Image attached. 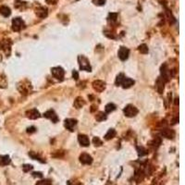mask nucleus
I'll return each mask as SVG.
<instances>
[{
    "mask_svg": "<svg viewBox=\"0 0 185 185\" xmlns=\"http://www.w3.org/2000/svg\"><path fill=\"white\" fill-rule=\"evenodd\" d=\"M93 144L95 146H101L103 143H102V141L98 137H94V139H93Z\"/></svg>",
    "mask_w": 185,
    "mask_h": 185,
    "instance_id": "7c9ffc66",
    "label": "nucleus"
},
{
    "mask_svg": "<svg viewBox=\"0 0 185 185\" xmlns=\"http://www.w3.org/2000/svg\"><path fill=\"white\" fill-rule=\"evenodd\" d=\"M92 85H93L94 90L96 92H99V93L103 92L105 89V83L103 81H99V80L94 81Z\"/></svg>",
    "mask_w": 185,
    "mask_h": 185,
    "instance_id": "0eeeda50",
    "label": "nucleus"
},
{
    "mask_svg": "<svg viewBox=\"0 0 185 185\" xmlns=\"http://www.w3.org/2000/svg\"><path fill=\"white\" fill-rule=\"evenodd\" d=\"M115 109H116V105H114V104H112V103L108 104L107 105H105V112H107V113H111Z\"/></svg>",
    "mask_w": 185,
    "mask_h": 185,
    "instance_id": "b1692460",
    "label": "nucleus"
},
{
    "mask_svg": "<svg viewBox=\"0 0 185 185\" xmlns=\"http://www.w3.org/2000/svg\"><path fill=\"white\" fill-rule=\"evenodd\" d=\"M33 169V167L32 165H28V164H25L22 166V170L24 172H29L30 170H32Z\"/></svg>",
    "mask_w": 185,
    "mask_h": 185,
    "instance_id": "2f4dec72",
    "label": "nucleus"
},
{
    "mask_svg": "<svg viewBox=\"0 0 185 185\" xmlns=\"http://www.w3.org/2000/svg\"><path fill=\"white\" fill-rule=\"evenodd\" d=\"M18 89L19 91L23 94H27L31 92L32 90V85L30 83H28L27 81H23V82H21L20 84L18 85Z\"/></svg>",
    "mask_w": 185,
    "mask_h": 185,
    "instance_id": "20e7f679",
    "label": "nucleus"
},
{
    "mask_svg": "<svg viewBox=\"0 0 185 185\" xmlns=\"http://www.w3.org/2000/svg\"><path fill=\"white\" fill-rule=\"evenodd\" d=\"M134 84V81L133 80V79H130V78H124V80H123L121 85L122 87L124 88V89H128V88L131 87Z\"/></svg>",
    "mask_w": 185,
    "mask_h": 185,
    "instance_id": "a211bd4d",
    "label": "nucleus"
},
{
    "mask_svg": "<svg viewBox=\"0 0 185 185\" xmlns=\"http://www.w3.org/2000/svg\"><path fill=\"white\" fill-rule=\"evenodd\" d=\"M164 84H165V82L162 80L161 78H158L157 82H156V89H157V92L159 94H162L163 91H164Z\"/></svg>",
    "mask_w": 185,
    "mask_h": 185,
    "instance_id": "aec40b11",
    "label": "nucleus"
},
{
    "mask_svg": "<svg viewBox=\"0 0 185 185\" xmlns=\"http://www.w3.org/2000/svg\"><path fill=\"white\" fill-rule=\"evenodd\" d=\"M35 13H36V15L39 17V18H42V19H43V18L47 17V8L46 7H37L36 10H35Z\"/></svg>",
    "mask_w": 185,
    "mask_h": 185,
    "instance_id": "2eb2a0df",
    "label": "nucleus"
},
{
    "mask_svg": "<svg viewBox=\"0 0 185 185\" xmlns=\"http://www.w3.org/2000/svg\"><path fill=\"white\" fill-rule=\"evenodd\" d=\"M137 151H138V155H139V156H143L148 154V151L146 150V149H144V147H142V146H141V147L138 146V147H137Z\"/></svg>",
    "mask_w": 185,
    "mask_h": 185,
    "instance_id": "bb28decb",
    "label": "nucleus"
},
{
    "mask_svg": "<svg viewBox=\"0 0 185 185\" xmlns=\"http://www.w3.org/2000/svg\"><path fill=\"white\" fill-rule=\"evenodd\" d=\"M78 62H79V65H80L81 69L86 70V71H91L92 70L89 60H88L84 56H79L78 57Z\"/></svg>",
    "mask_w": 185,
    "mask_h": 185,
    "instance_id": "f257e3e1",
    "label": "nucleus"
},
{
    "mask_svg": "<svg viewBox=\"0 0 185 185\" xmlns=\"http://www.w3.org/2000/svg\"><path fill=\"white\" fill-rule=\"evenodd\" d=\"M95 119L97 120V121L105 120V119H107V115H105V113H104V112H98L95 115Z\"/></svg>",
    "mask_w": 185,
    "mask_h": 185,
    "instance_id": "5701e85b",
    "label": "nucleus"
},
{
    "mask_svg": "<svg viewBox=\"0 0 185 185\" xmlns=\"http://www.w3.org/2000/svg\"><path fill=\"white\" fill-rule=\"evenodd\" d=\"M123 112H124L125 116L128 117V118H133L135 117L137 114H138V109L137 108H135L134 105H128L125 107V108L123 109Z\"/></svg>",
    "mask_w": 185,
    "mask_h": 185,
    "instance_id": "f03ea898",
    "label": "nucleus"
},
{
    "mask_svg": "<svg viewBox=\"0 0 185 185\" xmlns=\"http://www.w3.org/2000/svg\"><path fill=\"white\" fill-rule=\"evenodd\" d=\"M168 72H169V69H168V68H167V65L166 64L162 65V67H161V75H162V77H161V79L165 83L168 82L169 78H170V76L168 75Z\"/></svg>",
    "mask_w": 185,
    "mask_h": 185,
    "instance_id": "f3484780",
    "label": "nucleus"
},
{
    "mask_svg": "<svg viewBox=\"0 0 185 185\" xmlns=\"http://www.w3.org/2000/svg\"><path fill=\"white\" fill-rule=\"evenodd\" d=\"M26 117L31 119H36L41 117V114L37 109L33 108V109H30L28 111H26Z\"/></svg>",
    "mask_w": 185,
    "mask_h": 185,
    "instance_id": "9d476101",
    "label": "nucleus"
},
{
    "mask_svg": "<svg viewBox=\"0 0 185 185\" xmlns=\"http://www.w3.org/2000/svg\"><path fill=\"white\" fill-rule=\"evenodd\" d=\"M29 156L32 158V159H35V160H39L40 162H42V163H43L45 162V160H42V158L37 155V154H35L34 152H30L29 153Z\"/></svg>",
    "mask_w": 185,
    "mask_h": 185,
    "instance_id": "c85d7f7f",
    "label": "nucleus"
},
{
    "mask_svg": "<svg viewBox=\"0 0 185 185\" xmlns=\"http://www.w3.org/2000/svg\"><path fill=\"white\" fill-rule=\"evenodd\" d=\"M93 1H94V3L95 5L102 6V5H104V4H105V0H93Z\"/></svg>",
    "mask_w": 185,
    "mask_h": 185,
    "instance_id": "72a5a7b5",
    "label": "nucleus"
},
{
    "mask_svg": "<svg viewBox=\"0 0 185 185\" xmlns=\"http://www.w3.org/2000/svg\"><path fill=\"white\" fill-rule=\"evenodd\" d=\"M51 72H52L53 76H54L55 78H57V80H60V81H62V80H63L65 71H64V69H63L62 68H61V67H55V68H52Z\"/></svg>",
    "mask_w": 185,
    "mask_h": 185,
    "instance_id": "423d86ee",
    "label": "nucleus"
},
{
    "mask_svg": "<svg viewBox=\"0 0 185 185\" xmlns=\"http://www.w3.org/2000/svg\"><path fill=\"white\" fill-rule=\"evenodd\" d=\"M117 18H118V15H117L116 13H110V14H109V20H111L112 21H116V20H117Z\"/></svg>",
    "mask_w": 185,
    "mask_h": 185,
    "instance_id": "473e14b6",
    "label": "nucleus"
},
{
    "mask_svg": "<svg viewBox=\"0 0 185 185\" xmlns=\"http://www.w3.org/2000/svg\"><path fill=\"white\" fill-rule=\"evenodd\" d=\"M72 77H73V79H75V80H78L79 79V73L77 70H73L72 71Z\"/></svg>",
    "mask_w": 185,
    "mask_h": 185,
    "instance_id": "c9c22d12",
    "label": "nucleus"
},
{
    "mask_svg": "<svg viewBox=\"0 0 185 185\" xmlns=\"http://www.w3.org/2000/svg\"><path fill=\"white\" fill-rule=\"evenodd\" d=\"M78 141H79V143H80V144L83 147H87V146H89L90 144V140L89 138H88L86 135L84 134H80L78 136Z\"/></svg>",
    "mask_w": 185,
    "mask_h": 185,
    "instance_id": "ddd939ff",
    "label": "nucleus"
},
{
    "mask_svg": "<svg viewBox=\"0 0 185 185\" xmlns=\"http://www.w3.org/2000/svg\"><path fill=\"white\" fill-rule=\"evenodd\" d=\"M35 130H36V129H35V127H30V128H28V129H27V133L31 134V133H35Z\"/></svg>",
    "mask_w": 185,
    "mask_h": 185,
    "instance_id": "f704fd0d",
    "label": "nucleus"
},
{
    "mask_svg": "<svg viewBox=\"0 0 185 185\" xmlns=\"http://www.w3.org/2000/svg\"><path fill=\"white\" fill-rule=\"evenodd\" d=\"M73 105H74V108L76 109H80L85 105V100L83 97H81V96H78V97L74 100Z\"/></svg>",
    "mask_w": 185,
    "mask_h": 185,
    "instance_id": "dca6fc26",
    "label": "nucleus"
},
{
    "mask_svg": "<svg viewBox=\"0 0 185 185\" xmlns=\"http://www.w3.org/2000/svg\"><path fill=\"white\" fill-rule=\"evenodd\" d=\"M43 117L46 118V119H50V120H52V122H54V123H57V122L58 121L57 115L55 113V111H54V110H52V109L46 111L45 114H43Z\"/></svg>",
    "mask_w": 185,
    "mask_h": 185,
    "instance_id": "9b49d317",
    "label": "nucleus"
},
{
    "mask_svg": "<svg viewBox=\"0 0 185 185\" xmlns=\"http://www.w3.org/2000/svg\"><path fill=\"white\" fill-rule=\"evenodd\" d=\"M124 78H125V76H124V74H123V73L119 74L117 76V79H116V85H118V86L119 85H121L123 80H124Z\"/></svg>",
    "mask_w": 185,
    "mask_h": 185,
    "instance_id": "cd10ccee",
    "label": "nucleus"
},
{
    "mask_svg": "<svg viewBox=\"0 0 185 185\" xmlns=\"http://www.w3.org/2000/svg\"><path fill=\"white\" fill-rule=\"evenodd\" d=\"M175 100H176L175 101V105H179V98H176Z\"/></svg>",
    "mask_w": 185,
    "mask_h": 185,
    "instance_id": "58836bf2",
    "label": "nucleus"
},
{
    "mask_svg": "<svg viewBox=\"0 0 185 185\" xmlns=\"http://www.w3.org/2000/svg\"><path fill=\"white\" fill-rule=\"evenodd\" d=\"M52 184V181L50 180H42V181H37L36 185H51Z\"/></svg>",
    "mask_w": 185,
    "mask_h": 185,
    "instance_id": "c756f323",
    "label": "nucleus"
},
{
    "mask_svg": "<svg viewBox=\"0 0 185 185\" xmlns=\"http://www.w3.org/2000/svg\"><path fill=\"white\" fill-rule=\"evenodd\" d=\"M46 2L50 5H55V4H57V0H46Z\"/></svg>",
    "mask_w": 185,
    "mask_h": 185,
    "instance_id": "4c0bfd02",
    "label": "nucleus"
},
{
    "mask_svg": "<svg viewBox=\"0 0 185 185\" xmlns=\"http://www.w3.org/2000/svg\"><path fill=\"white\" fill-rule=\"evenodd\" d=\"M33 177H39V178H43V174L41 172H33L32 173Z\"/></svg>",
    "mask_w": 185,
    "mask_h": 185,
    "instance_id": "e433bc0d",
    "label": "nucleus"
},
{
    "mask_svg": "<svg viewBox=\"0 0 185 185\" xmlns=\"http://www.w3.org/2000/svg\"><path fill=\"white\" fill-rule=\"evenodd\" d=\"M161 135L167 139H173L175 137V131L170 129H163L161 130Z\"/></svg>",
    "mask_w": 185,
    "mask_h": 185,
    "instance_id": "4468645a",
    "label": "nucleus"
},
{
    "mask_svg": "<svg viewBox=\"0 0 185 185\" xmlns=\"http://www.w3.org/2000/svg\"><path fill=\"white\" fill-rule=\"evenodd\" d=\"M24 21L21 19V18H15L12 21V30L15 32H20L24 28Z\"/></svg>",
    "mask_w": 185,
    "mask_h": 185,
    "instance_id": "39448f33",
    "label": "nucleus"
},
{
    "mask_svg": "<svg viewBox=\"0 0 185 185\" xmlns=\"http://www.w3.org/2000/svg\"><path fill=\"white\" fill-rule=\"evenodd\" d=\"M11 41L10 40H7V39H4L2 41H0V48H1L4 52L5 54L10 56V52H11Z\"/></svg>",
    "mask_w": 185,
    "mask_h": 185,
    "instance_id": "7ed1b4c3",
    "label": "nucleus"
},
{
    "mask_svg": "<svg viewBox=\"0 0 185 185\" xmlns=\"http://www.w3.org/2000/svg\"><path fill=\"white\" fill-rule=\"evenodd\" d=\"M116 134H117V131L114 130V129H110V130H108V133H105V139L107 140V141H109V140H111V139H113L114 137H115Z\"/></svg>",
    "mask_w": 185,
    "mask_h": 185,
    "instance_id": "4be33fe9",
    "label": "nucleus"
},
{
    "mask_svg": "<svg viewBox=\"0 0 185 185\" xmlns=\"http://www.w3.org/2000/svg\"><path fill=\"white\" fill-rule=\"evenodd\" d=\"M10 157L8 156H0V166H7L10 164Z\"/></svg>",
    "mask_w": 185,
    "mask_h": 185,
    "instance_id": "412c9836",
    "label": "nucleus"
},
{
    "mask_svg": "<svg viewBox=\"0 0 185 185\" xmlns=\"http://www.w3.org/2000/svg\"><path fill=\"white\" fill-rule=\"evenodd\" d=\"M80 161L82 164H84V165H90L92 164L93 162V157L90 156V155H88L86 153H83L80 156Z\"/></svg>",
    "mask_w": 185,
    "mask_h": 185,
    "instance_id": "f8f14e48",
    "label": "nucleus"
},
{
    "mask_svg": "<svg viewBox=\"0 0 185 185\" xmlns=\"http://www.w3.org/2000/svg\"><path fill=\"white\" fill-rule=\"evenodd\" d=\"M0 14L4 17H10L11 14V10H10V8L7 6H1L0 7Z\"/></svg>",
    "mask_w": 185,
    "mask_h": 185,
    "instance_id": "6ab92c4d",
    "label": "nucleus"
},
{
    "mask_svg": "<svg viewBox=\"0 0 185 185\" xmlns=\"http://www.w3.org/2000/svg\"><path fill=\"white\" fill-rule=\"evenodd\" d=\"M138 50L140 51V53H142V54H147L148 53V46L145 45V43H143V45H141L138 47Z\"/></svg>",
    "mask_w": 185,
    "mask_h": 185,
    "instance_id": "393cba45",
    "label": "nucleus"
},
{
    "mask_svg": "<svg viewBox=\"0 0 185 185\" xmlns=\"http://www.w3.org/2000/svg\"><path fill=\"white\" fill-rule=\"evenodd\" d=\"M77 125V120L74 119H65V122H64V126L67 130H70V131H73L74 130V127Z\"/></svg>",
    "mask_w": 185,
    "mask_h": 185,
    "instance_id": "1a4fd4ad",
    "label": "nucleus"
},
{
    "mask_svg": "<svg viewBox=\"0 0 185 185\" xmlns=\"http://www.w3.org/2000/svg\"><path fill=\"white\" fill-rule=\"evenodd\" d=\"M129 55H130V50L124 46H121L119 50V53H118V56L119 57L120 60L124 61L126 60L128 57H129Z\"/></svg>",
    "mask_w": 185,
    "mask_h": 185,
    "instance_id": "6e6552de",
    "label": "nucleus"
},
{
    "mask_svg": "<svg viewBox=\"0 0 185 185\" xmlns=\"http://www.w3.org/2000/svg\"><path fill=\"white\" fill-rule=\"evenodd\" d=\"M143 179H144V173L142 172V171H137L136 172V174H135V180H136V181H137V183H139V182H141L143 181Z\"/></svg>",
    "mask_w": 185,
    "mask_h": 185,
    "instance_id": "a878e982",
    "label": "nucleus"
}]
</instances>
